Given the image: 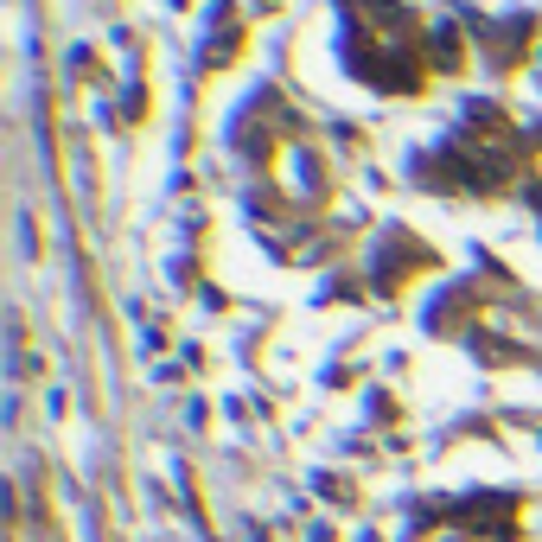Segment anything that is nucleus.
<instances>
[{"label":"nucleus","mask_w":542,"mask_h":542,"mask_svg":"<svg viewBox=\"0 0 542 542\" xmlns=\"http://www.w3.org/2000/svg\"><path fill=\"white\" fill-rule=\"evenodd\" d=\"M345 13V64L383 96H422L434 71L466 64V32L434 26L415 0H338Z\"/></svg>","instance_id":"nucleus-1"},{"label":"nucleus","mask_w":542,"mask_h":542,"mask_svg":"<svg viewBox=\"0 0 542 542\" xmlns=\"http://www.w3.org/2000/svg\"><path fill=\"white\" fill-rule=\"evenodd\" d=\"M536 173V141H523L517 121L498 102H472L440 147H428L409 179L434 198H511Z\"/></svg>","instance_id":"nucleus-2"},{"label":"nucleus","mask_w":542,"mask_h":542,"mask_svg":"<svg viewBox=\"0 0 542 542\" xmlns=\"http://www.w3.org/2000/svg\"><path fill=\"white\" fill-rule=\"evenodd\" d=\"M529 205L542 211V134H536V173H529Z\"/></svg>","instance_id":"nucleus-3"}]
</instances>
